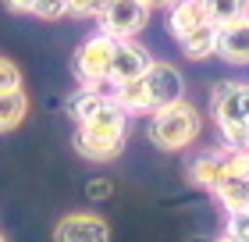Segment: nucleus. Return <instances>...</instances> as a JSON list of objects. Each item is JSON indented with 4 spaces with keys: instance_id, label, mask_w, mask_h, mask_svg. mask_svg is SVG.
Masks as SVG:
<instances>
[{
    "instance_id": "4468645a",
    "label": "nucleus",
    "mask_w": 249,
    "mask_h": 242,
    "mask_svg": "<svg viewBox=\"0 0 249 242\" xmlns=\"http://www.w3.org/2000/svg\"><path fill=\"white\" fill-rule=\"evenodd\" d=\"M217 54L224 57V61H231V64H249V21L221 32Z\"/></svg>"
},
{
    "instance_id": "9d476101",
    "label": "nucleus",
    "mask_w": 249,
    "mask_h": 242,
    "mask_svg": "<svg viewBox=\"0 0 249 242\" xmlns=\"http://www.w3.org/2000/svg\"><path fill=\"white\" fill-rule=\"evenodd\" d=\"M199 25H207V4L203 0H178L175 7H167V29L175 39L189 36Z\"/></svg>"
},
{
    "instance_id": "4be33fe9",
    "label": "nucleus",
    "mask_w": 249,
    "mask_h": 242,
    "mask_svg": "<svg viewBox=\"0 0 249 242\" xmlns=\"http://www.w3.org/2000/svg\"><path fill=\"white\" fill-rule=\"evenodd\" d=\"M146 4H150V7H175L178 0H146Z\"/></svg>"
},
{
    "instance_id": "1a4fd4ad",
    "label": "nucleus",
    "mask_w": 249,
    "mask_h": 242,
    "mask_svg": "<svg viewBox=\"0 0 249 242\" xmlns=\"http://www.w3.org/2000/svg\"><path fill=\"white\" fill-rule=\"evenodd\" d=\"M228 175V146L224 149H210V153H199L196 160L189 164V182L199 189H217L221 178Z\"/></svg>"
},
{
    "instance_id": "dca6fc26",
    "label": "nucleus",
    "mask_w": 249,
    "mask_h": 242,
    "mask_svg": "<svg viewBox=\"0 0 249 242\" xmlns=\"http://www.w3.org/2000/svg\"><path fill=\"white\" fill-rule=\"evenodd\" d=\"M25 114H29V96L21 93V89L4 93V96H0V132L18 129V125L25 121Z\"/></svg>"
},
{
    "instance_id": "6e6552de",
    "label": "nucleus",
    "mask_w": 249,
    "mask_h": 242,
    "mask_svg": "<svg viewBox=\"0 0 249 242\" xmlns=\"http://www.w3.org/2000/svg\"><path fill=\"white\" fill-rule=\"evenodd\" d=\"M75 149L86 160H114L124 149V135H107V132H93L86 125L75 129Z\"/></svg>"
},
{
    "instance_id": "aec40b11",
    "label": "nucleus",
    "mask_w": 249,
    "mask_h": 242,
    "mask_svg": "<svg viewBox=\"0 0 249 242\" xmlns=\"http://www.w3.org/2000/svg\"><path fill=\"white\" fill-rule=\"evenodd\" d=\"M100 11H104V0H68V15L75 18H89V15L100 18Z\"/></svg>"
},
{
    "instance_id": "b1692460",
    "label": "nucleus",
    "mask_w": 249,
    "mask_h": 242,
    "mask_svg": "<svg viewBox=\"0 0 249 242\" xmlns=\"http://www.w3.org/2000/svg\"><path fill=\"white\" fill-rule=\"evenodd\" d=\"M0 242H4V235H0Z\"/></svg>"
},
{
    "instance_id": "20e7f679",
    "label": "nucleus",
    "mask_w": 249,
    "mask_h": 242,
    "mask_svg": "<svg viewBox=\"0 0 249 242\" xmlns=\"http://www.w3.org/2000/svg\"><path fill=\"white\" fill-rule=\"evenodd\" d=\"M146 21H150L146 0H104L100 11V32L118 39H135V32H142Z\"/></svg>"
},
{
    "instance_id": "f8f14e48",
    "label": "nucleus",
    "mask_w": 249,
    "mask_h": 242,
    "mask_svg": "<svg viewBox=\"0 0 249 242\" xmlns=\"http://www.w3.org/2000/svg\"><path fill=\"white\" fill-rule=\"evenodd\" d=\"M110 100H114V93H104V89H78V93L68 100V114L75 118V125H86V121H93Z\"/></svg>"
},
{
    "instance_id": "ddd939ff",
    "label": "nucleus",
    "mask_w": 249,
    "mask_h": 242,
    "mask_svg": "<svg viewBox=\"0 0 249 242\" xmlns=\"http://www.w3.org/2000/svg\"><path fill=\"white\" fill-rule=\"evenodd\" d=\"M217 43H221V29L207 21V25L192 29L189 36L178 39V47H182V50H185V57H192V61H203V57L217 54Z\"/></svg>"
},
{
    "instance_id": "7ed1b4c3",
    "label": "nucleus",
    "mask_w": 249,
    "mask_h": 242,
    "mask_svg": "<svg viewBox=\"0 0 249 242\" xmlns=\"http://www.w3.org/2000/svg\"><path fill=\"white\" fill-rule=\"evenodd\" d=\"M114 47H118V36H107V32H96V36L78 43V50L71 57V72L82 82V89H100L110 82Z\"/></svg>"
},
{
    "instance_id": "39448f33",
    "label": "nucleus",
    "mask_w": 249,
    "mask_h": 242,
    "mask_svg": "<svg viewBox=\"0 0 249 242\" xmlns=\"http://www.w3.org/2000/svg\"><path fill=\"white\" fill-rule=\"evenodd\" d=\"M142 86H146V96H150L153 114L164 111V107H171V103H178V100H185L182 96L185 82H182V75H178V68L164 64V61H153V68L142 75Z\"/></svg>"
},
{
    "instance_id": "412c9836",
    "label": "nucleus",
    "mask_w": 249,
    "mask_h": 242,
    "mask_svg": "<svg viewBox=\"0 0 249 242\" xmlns=\"http://www.w3.org/2000/svg\"><path fill=\"white\" fill-rule=\"evenodd\" d=\"M7 11H18V15H32V7H36V0H4Z\"/></svg>"
},
{
    "instance_id": "f257e3e1",
    "label": "nucleus",
    "mask_w": 249,
    "mask_h": 242,
    "mask_svg": "<svg viewBox=\"0 0 249 242\" xmlns=\"http://www.w3.org/2000/svg\"><path fill=\"white\" fill-rule=\"evenodd\" d=\"M213 121L224 135V146L249 149V86L242 82H221L210 93Z\"/></svg>"
},
{
    "instance_id": "6ab92c4d",
    "label": "nucleus",
    "mask_w": 249,
    "mask_h": 242,
    "mask_svg": "<svg viewBox=\"0 0 249 242\" xmlns=\"http://www.w3.org/2000/svg\"><path fill=\"white\" fill-rule=\"evenodd\" d=\"M32 15L43 18V21H57L61 15H68V0H36Z\"/></svg>"
},
{
    "instance_id": "2eb2a0df",
    "label": "nucleus",
    "mask_w": 249,
    "mask_h": 242,
    "mask_svg": "<svg viewBox=\"0 0 249 242\" xmlns=\"http://www.w3.org/2000/svg\"><path fill=\"white\" fill-rule=\"evenodd\" d=\"M213 196L224 203V210H228V214H239V210L249 206V178H235V175L221 178V186L213 189Z\"/></svg>"
},
{
    "instance_id": "423d86ee",
    "label": "nucleus",
    "mask_w": 249,
    "mask_h": 242,
    "mask_svg": "<svg viewBox=\"0 0 249 242\" xmlns=\"http://www.w3.org/2000/svg\"><path fill=\"white\" fill-rule=\"evenodd\" d=\"M153 68V57L150 50L142 47V43H135V39H118V47H114V64H110V86H128L135 82V78H142L146 72Z\"/></svg>"
},
{
    "instance_id": "f03ea898",
    "label": "nucleus",
    "mask_w": 249,
    "mask_h": 242,
    "mask_svg": "<svg viewBox=\"0 0 249 242\" xmlns=\"http://www.w3.org/2000/svg\"><path fill=\"white\" fill-rule=\"evenodd\" d=\"M199 132H203V118L189 100H178L150 118V143L160 149H185L199 139Z\"/></svg>"
},
{
    "instance_id": "5701e85b",
    "label": "nucleus",
    "mask_w": 249,
    "mask_h": 242,
    "mask_svg": "<svg viewBox=\"0 0 249 242\" xmlns=\"http://www.w3.org/2000/svg\"><path fill=\"white\" fill-rule=\"evenodd\" d=\"M217 242H228V239H224V235H221V239H217Z\"/></svg>"
},
{
    "instance_id": "a211bd4d",
    "label": "nucleus",
    "mask_w": 249,
    "mask_h": 242,
    "mask_svg": "<svg viewBox=\"0 0 249 242\" xmlns=\"http://www.w3.org/2000/svg\"><path fill=\"white\" fill-rule=\"evenodd\" d=\"M21 89V68L11 61V57H0V96Z\"/></svg>"
},
{
    "instance_id": "f3484780",
    "label": "nucleus",
    "mask_w": 249,
    "mask_h": 242,
    "mask_svg": "<svg viewBox=\"0 0 249 242\" xmlns=\"http://www.w3.org/2000/svg\"><path fill=\"white\" fill-rule=\"evenodd\" d=\"M224 239H228V242H249V206L239 210V214H228Z\"/></svg>"
},
{
    "instance_id": "0eeeda50",
    "label": "nucleus",
    "mask_w": 249,
    "mask_h": 242,
    "mask_svg": "<svg viewBox=\"0 0 249 242\" xmlns=\"http://www.w3.org/2000/svg\"><path fill=\"white\" fill-rule=\"evenodd\" d=\"M53 242H110V228L100 214H68L53 228Z\"/></svg>"
},
{
    "instance_id": "9b49d317",
    "label": "nucleus",
    "mask_w": 249,
    "mask_h": 242,
    "mask_svg": "<svg viewBox=\"0 0 249 242\" xmlns=\"http://www.w3.org/2000/svg\"><path fill=\"white\" fill-rule=\"evenodd\" d=\"M203 4H207V21L221 32L249 21V0H203Z\"/></svg>"
}]
</instances>
